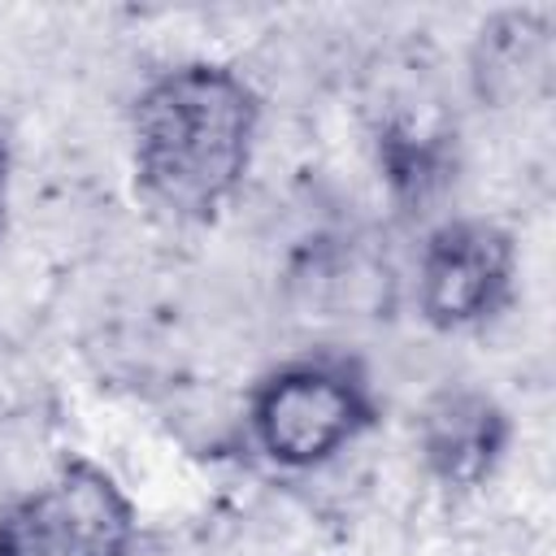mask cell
Wrapping results in <instances>:
<instances>
[{
    "label": "cell",
    "mask_w": 556,
    "mask_h": 556,
    "mask_svg": "<svg viewBox=\"0 0 556 556\" xmlns=\"http://www.w3.org/2000/svg\"><path fill=\"white\" fill-rule=\"evenodd\" d=\"M139 508L91 456H65L0 508V556H130Z\"/></svg>",
    "instance_id": "obj_3"
},
{
    "label": "cell",
    "mask_w": 556,
    "mask_h": 556,
    "mask_svg": "<svg viewBox=\"0 0 556 556\" xmlns=\"http://www.w3.org/2000/svg\"><path fill=\"white\" fill-rule=\"evenodd\" d=\"M508 443H513L508 408L473 382L439 387L417 413V452L426 473L443 491L486 486L504 465Z\"/></svg>",
    "instance_id": "obj_5"
},
{
    "label": "cell",
    "mask_w": 556,
    "mask_h": 556,
    "mask_svg": "<svg viewBox=\"0 0 556 556\" xmlns=\"http://www.w3.org/2000/svg\"><path fill=\"white\" fill-rule=\"evenodd\" d=\"M378 417L369 378L348 356H295L248 391V434L274 469L308 473L348 452Z\"/></svg>",
    "instance_id": "obj_2"
},
{
    "label": "cell",
    "mask_w": 556,
    "mask_h": 556,
    "mask_svg": "<svg viewBox=\"0 0 556 556\" xmlns=\"http://www.w3.org/2000/svg\"><path fill=\"white\" fill-rule=\"evenodd\" d=\"M9 178H13V126L0 117V235L9 217Z\"/></svg>",
    "instance_id": "obj_7"
},
{
    "label": "cell",
    "mask_w": 556,
    "mask_h": 556,
    "mask_svg": "<svg viewBox=\"0 0 556 556\" xmlns=\"http://www.w3.org/2000/svg\"><path fill=\"white\" fill-rule=\"evenodd\" d=\"M552 70V13L547 9H500L478 26L469 52V78L478 100L513 104L530 96Z\"/></svg>",
    "instance_id": "obj_6"
},
{
    "label": "cell",
    "mask_w": 556,
    "mask_h": 556,
    "mask_svg": "<svg viewBox=\"0 0 556 556\" xmlns=\"http://www.w3.org/2000/svg\"><path fill=\"white\" fill-rule=\"evenodd\" d=\"M417 313L439 334L482 330L517 295V239L491 217H447L417 252Z\"/></svg>",
    "instance_id": "obj_4"
},
{
    "label": "cell",
    "mask_w": 556,
    "mask_h": 556,
    "mask_svg": "<svg viewBox=\"0 0 556 556\" xmlns=\"http://www.w3.org/2000/svg\"><path fill=\"white\" fill-rule=\"evenodd\" d=\"M261 135V96L226 61L156 70L130 104L139 200L178 226L213 222L243 187Z\"/></svg>",
    "instance_id": "obj_1"
}]
</instances>
